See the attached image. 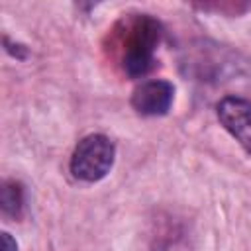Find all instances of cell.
Instances as JSON below:
<instances>
[{
    "label": "cell",
    "instance_id": "obj_1",
    "mask_svg": "<svg viewBox=\"0 0 251 251\" xmlns=\"http://www.w3.org/2000/svg\"><path fill=\"white\" fill-rule=\"evenodd\" d=\"M159 39H161V25L157 24V20L149 16H139L133 20L126 35L124 57H122V67L129 76L137 78L153 69L155 63L153 51Z\"/></svg>",
    "mask_w": 251,
    "mask_h": 251
},
{
    "label": "cell",
    "instance_id": "obj_2",
    "mask_svg": "<svg viewBox=\"0 0 251 251\" xmlns=\"http://www.w3.org/2000/svg\"><path fill=\"white\" fill-rule=\"evenodd\" d=\"M114 163V145L106 135H88L84 137L73 157H71V171L76 178L94 182L106 176Z\"/></svg>",
    "mask_w": 251,
    "mask_h": 251
},
{
    "label": "cell",
    "instance_id": "obj_3",
    "mask_svg": "<svg viewBox=\"0 0 251 251\" xmlns=\"http://www.w3.org/2000/svg\"><path fill=\"white\" fill-rule=\"evenodd\" d=\"M218 118L224 127L251 155V102L227 96L218 104Z\"/></svg>",
    "mask_w": 251,
    "mask_h": 251
},
{
    "label": "cell",
    "instance_id": "obj_4",
    "mask_svg": "<svg viewBox=\"0 0 251 251\" xmlns=\"http://www.w3.org/2000/svg\"><path fill=\"white\" fill-rule=\"evenodd\" d=\"M175 88L167 80H147L135 88L131 106L143 116H163L169 112Z\"/></svg>",
    "mask_w": 251,
    "mask_h": 251
},
{
    "label": "cell",
    "instance_id": "obj_5",
    "mask_svg": "<svg viewBox=\"0 0 251 251\" xmlns=\"http://www.w3.org/2000/svg\"><path fill=\"white\" fill-rule=\"evenodd\" d=\"M22 208V188L16 182H6L2 188V210L6 214L18 216Z\"/></svg>",
    "mask_w": 251,
    "mask_h": 251
},
{
    "label": "cell",
    "instance_id": "obj_6",
    "mask_svg": "<svg viewBox=\"0 0 251 251\" xmlns=\"http://www.w3.org/2000/svg\"><path fill=\"white\" fill-rule=\"evenodd\" d=\"M2 251H18L16 241L12 239L10 233H2Z\"/></svg>",
    "mask_w": 251,
    "mask_h": 251
}]
</instances>
